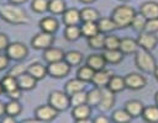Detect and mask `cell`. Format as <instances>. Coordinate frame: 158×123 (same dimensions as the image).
Segmentation results:
<instances>
[{
  "mask_svg": "<svg viewBox=\"0 0 158 123\" xmlns=\"http://www.w3.org/2000/svg\"><path fill=\"white\" fill-rule=\"evenodd\" d=\"M54 42V36L53 33H48V32H44V31H41L38 33H36L33 36V38L31 39V46L35 48V49H41V50H44L46 48L51 47Z\"/></svg>",
  "mask_w": 158,
  "mask_h": 123,
  "instance_id": "7",
  "label": "cell"
},
{
  "mask_svg": "<svg viewBox=\"0 0 158 123\" xmlns=\"http://www.w3.org/2000/svg\"><path fill=\"white\" fill-rule=\"evenodd\" d=\"M153 74H154V76H156V79H157V81H158V65L156 66V69H154Z\"/></svg>",
  "mask_w": 158,
  "mask_h": 123,
  "instance_id": "53",
  "label": "cell"
},
{
  "mask_svg": "<svg viewBox=\"0 0 158 123\" xmlns=\"http://www.w3.org/2000/svg\"><path fill=\"white\" fill-rule=\"evenodd\" d=\"M146 22H147V18H146L141 12H136V15L133 16L132 22H131L130 26H131L135 31H137V32H142V31H144Z\"/></svg>",
  "mask_w": 158,
  "mask_h": 123,
  "instance_id": "39",
  "label": "cell"
},
{
  "mask_svg": "<svg viewBox=\"0 0 158 123\" xmlns=\"http://www.w3.org/2000/svg\"><path fill=\"white\" fill-rule=\"evenodd\" d=\"M80 31H81V36L89 38L99 32V27L95 21H84L80 25Z\"/></svg>",
  "mask_w": 158,
  "mask_h": 123,
  "instance_id": "29",
  "label": "cell"
},
{
  "mask_svg": "<svg viewBox=\"0 0 158 123\" xmlns=\"http://www.w3.org/2000/svg\"><path fill=\"white\" fill-rule=\"evenodd\" d=\"M90 114H91V106H89L88 103L74 106L73 109H72L73 118L75 119V122H79V123L90 122V119H89Z\"/></svg>",
  "mask_w": 158,
  "mask_h": 123,
  "instance_id": "12",
  "label": "cell"
},
{
  "mask_svg": "<svg viewBox=\"0 0 158 123\" xmlns=\"http://www.w3.org/2000/svg\"><path fill=\"white\" fill-rule=\"evenodd\" d=\"M94 73H95V70L91 69L88 64H85V65H81V66L78 68V70H77V77L80 79V80H83V81H85V82H89L93 79Z\"/></svg>",
  "mask_w": 158,
  "mask_h": 123,
  "instance_id": "33",
  "label": "cell"
},
{
  "mask_svg": "<svg viewBox=\"0 0 158 123\" xmlns=\"http://www.w3.org/2000/svg\"><path fill=\"white\" fill-rule=\"evenodd\" d=\"M111 121L115 123H128L132 121V117L128 114V112L123 109H116L111 114Z\"/></svg>",
  "mask_w": 158,
  "mask_h": 123,
  "instance_id": "37",
  "label": "cell"
},
{
  "mask_svg": "<svg viewBox=\"0 0 158 123\" xmlns=\"http://www.w3.org/2000/svg\"><path fill=\"white\" fill-rule=\"evenodd\" d=\"M120 41H121V38H118L115 34H107V36H105L104 49H118Z\"/></svg>",
  "mask_w": 158,
  "mask_h": 123,
  "instance_id": "41",
  "label": "cell"
},
{
  "mask_svg": "<svg viewBox=\"0 0 158 123\" xmlns=\"http://www.w3.org/2000/svg\"><path fill=\"white\" fill-rule=\"evenodd\" d=\"M156 36H157V38H158V31H157V32H156Z\"/></svg>",
  "mask_w": 158,
  "mask_h": 123,
  "instance_id": "56",
  "label": "cell"
},
{
  "mask_svg": "<svg viewBox=\"0 0 158 123\" xmlns=\"http://www.w3.org/2000/svg\"><path fill=\"white\" fill-rule=\"evenodd\" d=\"M102 55L109 64H118L123 59V53L120 49H104Z\"/></svg>",
  "mask_w": 158,
  "mask_h": 123,
  "instance_id": "23",
  "label": "cell"
},
{
  "mask_svg": "<svg viewBox=\"0 0 158 123\" xmlns=\"http://www.w3.org/2000/svg\"><path fill=\"white\" fill-rule=\"evenodd\" d=\"M25 71H27V66L25 65V64H22V63H20V64H16V65H14L11 69H10V71H9V74H11V75H14V76H19V75H21L22 73H25Z\"/></svg>",
  "mask_w": 158,
  "mask_h": 123,
  "instance_id": "44",
  "label": "cell"
},
{
  "mask_svg": "<svg viewBox=\"0 0 158 123\" xmlns=\"http://www.w3.org/2000/svg\"><path fill=\"white\" fill-rule=\"evenodd\" d=\"M85 81L75 77V79H72L69 81H67V84L64 85V91L70 96L72 93L74 92H78V91H81V90H85Z\"/></svg>",
  "mask_w": 158,
  "mask_h": 123,
  "instance_id": "26",
  "label": "cell"
},
{
  "mask_svg": "<svg viewBox=\"0 0 158 123\" xmlns=\"http://www.w3.org/2000/svg\"><path fill=\"white\" fill-rule=\"evenodd\" d=\"M80 17H81V22H84V21H95L96 22L100 18V14L94 7H84L80 10Z\"/></svg>",
  "mask_w": 158,
  "mask_h": 123,
  "instance_id": "32",
  "label": "cell"
},
{
  "mask_svg": "<svg viewBox=\"0 0 158 123\" xmlns=\"http://www.w3.org/2000/svg\"><path fill=\"white\" fill-rule=\"evenodd\" d=\"M141 117L143 118L144 122L158 123V106L157 105H152V106L144 107Z\"/></svg>",
  "mask_w": 158,
  "mask_h": 123,
  "instance_id": "27",
  "label": "cell"
},
{
  "mask_svg": "<svg viewBox=\"0 0 158 123\" xmlns=\"http://www.w3.org/2000/svg\"><path fill=\"white\" fill-rule=\"evenodd\" d=\"M0 17L11 25H26L30 18L26 11L16 4H5L0 6Z\"/></svg>",
  "mask_w": 158,
  "mask_h": 123,
  "instance_id": "1",
  "label": "cell"
},
{
  "mask_svg": "<svg viewBox=\"0 0 158 123\" xmlns=\"http://www.w3.org/2000/svg\"><path fill=\"white\" fill-rule=\"evenodd\" d=\"M139 12L147 20L158 17V2L157 1H146V2L141 4Z\"/></svg>",
  "mask_w": 158,
  "mask_h": 123,
  "instance_id": "17",
  "label": "cell"
},
{
  "mask_svg": "<svg viewBox=\"0 0 158 123\" xmlns=\"http://www.w3.org/2000/svg\"><path fill=\"white\" fill-rule=\"evenodd\" d=\"M125 84L127 89L131 90H139L143 89L147 84V80L143 75L138 74V73H130L125 76Z\"/></svg>",
  "mask_w": 158,
  "mask_h": 123,
  "instance_id": "11",
  "label": "cell"
},
{
  "mask_svg": "<svg viewBox=\"0 0 158 123\" xmlns=\"http://www.w3.org/2000/svg\"><path fill=\"white\" fill-rule=\"evenodd\" d=\"M9 63H10V58L6 54H0V71L6 69L9 66Z\"/></svg>",
  "mask_w": 158,
  "mask_h": 123,
  "instance_id": "45",
  "label": "cell"
},
{
  "mask_svg": "<svg viewBox=\"0 0 158 123\" xmlns=\"http://www.w3.org/2000/svg\"><path fill=\"white\" fill-rule=\"evenodd\" d=\"M118 49L123 53V55L135 54L139 49V46L137 43V39H133V38H130V37H125V38H121Z\"/></svg>",
  "mask_w": 158,
  "mask_h": 123,
  "instance_id": "16",
  "label": "cell"
},
{
  "mask_svg": "<svg viewBox=\"0 0 158 123\" xmlns=\"http://www.w3.org/2000/svg\"><path fill=\"white\" fill-rule=\"evenodd\" d=\"M43 59L49 64V63H53V62H58V60H62L64 59V52L60 49V48H57V47H48L43 50Z\"/></svg>",
  "mask_w": 158,
  "mask_h": 123,
  "instance_id": "18",
  "label": "cell"
},
{
  "mask_svg": "<svg viewBox=\"0 0 158 123\" xmlns=\"http://www.w3.org/2000/svg\"><path fill=\"white\" fill-rule=\"evenodd\" d=\"M4 114H5V103H2V102L0 101V118H1Z\"/></svg>",
  "mask_w": 158,
  "mask_h": 123,
  "instance_id": "50",
  "label": "cell"
},
{
  "mask_svg": "<svg viewBox=\"0 0 158 123\" xmlns=\"http://www.w3.org/2000/svg\"><path fill=\"white\" fill-rule=\"evenodd\" d=\"M143 103L138 100H130L125 103V109L128 112V114L132 117V118H137V117H141L142 116V112H143Z\"/></svg>",
  "mask_w": 158,
  "mask_h": 123,
  "instance_id": "19",
  "label": "cell"
},
{
  "mask_svg": "<svg viewBox=\"0 0 158 123\" xmlns=\"http://www.w3.org/2000/svg\"><path fill=\"white\" fill-rule=\"evenodd\" d=\"M111 76H112V71H110V70H107V69L104 68V69L96 70L94 73V76L91 79V82L96 87H106Z\"/></svg>",
  "mask_w": 158,
  "mask_h": 123,
  "instance_id": "13",
  "label": "cell"
},
{
  "mask_svg": "<svg viewBox=\"0 0 158 123\" xmlns=\"http://www.w3.org/2000/svg\"><path fill=\"white\" fill-rule=\"evenodd\" d=\"M67 9L64 0H49L48 1V11L53 15H62Z\"/></svg>",
  "mask_w": 158,
  "mask_h": 123,
  "instance_id": "36",
  "label": "cell"
},
{
  "mask_svg": "<svg viewBox=\"0 0 158 123\" xmlns=\"http://www.w3.org/2000/svg\"><path fill=\"white\" fill-rule=\"evenodd\" d=\"M121 1H127V0H121Z\"/></svg>",
  "mask_w": 158,
  "mask_h": 123,
  "instance_id": "57",
  "label": "cell"
},
{
  "mask_svg": "<svg viewBox=\"0 0 158 123\" xmlns=\"http://www.w3.org/2000/svg\"><path fill=\"white\" fill-rule=\"evenodd\" d=\"M21 89H16V90H14V91H11V92H9V93H6L11 100H19L20 97H21Z\"/></svg>",
  "mask_w": 158,
  "mask_h": 123,
  "instance_id": "48",
  "label": "cell"
},
{
  "mask_svg": "<svg viewBox=\"0 0 158 123\" xmlns=\"http://www.w3.org/2000/svg\"><path fill=\"white\" fill-rule=\"evenodd\" d=\"M58 26H59V22L57 21L56 17H52V16L43 17L40 21L41 31H44V32H48V33H54L58 30Z\"/></svg>",
  "mask_w": 158,
  "mask_h": 123,
  "instance_id": "22",
  "label": "cell"
},
{
  "mask_svg": "<svg viewBox=\"0 0 158 123\" xmlns=\"http://www.w3.org/2000/svg\"><path fill=\"white\" fill-rule=\"evenodd\" d=\"M114 105H115V92H112L107 87H101V98L96 107L101 112H107L112 108Z\"/></svg>",
  "mask_w": 158,
  "mask_h": 123,
  "instance_id": "10",
  "label": "cell"
},
{
  "mask_svg": "<svg viewBox=\"0 0 158 123\" xmlns=\"http://www.w3.org/2000/svg\"><path fill=\"white\" fill-rule=\"evenodd\" d=\"M101 98V87H94L86 92V103L91 107L98 106Z\"/></svg>",
  "mask_w": 158,
  "mask_h": 123,
  "instance_id": "35",
  "label": "cell"
},
{
  "mask_svg": "<svg viewBox=\"0 0 158 123\" xmlns=\"http://www.w3.org/2000/svg\"><path fill=\"white\" fill-rule=\"evenodd\" d=\"M93 122H95V123H109V122H111V118L106 117L105 114H99L98 117H95L93 119Z\"/></svg>",
  "mask_w": 158,
  "mask_h": 123,
  "instance_id": "47",
  "label": "cell"
},
{
  "mask_svg": "<svg viewBox=\"0 0 158 123\" xmlns=\"http://www.w3.org/2000/svg\"><path fill=\"white\" fill-rule=\"evenodd\" d=\"M0 82H1V86H2V90H4L5 93H9V92H11V91H14V90H16V89H20L19 85H17V79H16V76H14V75H11V74L5 75V76L1 79Z\"/></svg>",
  "mask_w": 158,
  "mask_h": 123,
  "instance_id": "28",
  "label": "cell"
},
{
  "mask_svg": "<svg viewBox=\"0 0 158 123\" xmlns=\"http://www.w3.org/2000/svg\"><path fill=\"white\" fill-rule=\"evenodd\" d=\"M5 52H6L5 54L10 58V60H15V62L23 60L27 57V54H28L27 47L23 43H21V42L9 43V46L6 47Z\"/></svg>",
  "mask_w": 158,
  "mask_h": 123,
  "instance_id": "5",
  "label": "cell"
},
{
  "mask_svg": "<svg viewBox=\"0 0 158 123\" xmlns=\"http://www.w3.org/2000/svg\"><path fill=\"white\" fill-rule=\"evenodd\" d=\"M80 2H83V4H91V2H94L95 0H79Z\"/></svg>",
  "mask_w": 158,
  "mask_h": 123,
  "instance_id": "52",
  "label": "cell"
},
{
  "mask_svg": "<svg viewBox=\"0 0 158 123\" xmlns=\"http://www.w3.org/2000/svg\"><path fill=\"white\" fill-rule=\"evenodd\" d=\"M0 121H1L2 123H14V122H16V117H14V116H11V114H7V113H5V114L0 118Z\"/></svg>",
  "mask_w": 158,
  "mask_h": 123,
  "instance_id": "49",
  "label": "cell"
},
{
  "mask_svg": "<svg viewBox=\"0 0 158 123\" xmlns=\"http://www.w3.org/2000/svg\"><path fill=\"white\" fill-rule=\"evenodd\" d=\"M48 1L49 0H32L31 9L37 14H43L48 11Z\"/></svg>",
  "mask_w": 158,
  "mask_h": 123,
  "instance_id": "42",
  "label": "cell"
},
{
  "mask_svg": "<svg viewBox=\"0 0 158 123\" xmlns=\"http://www.w3.org/2000/svg\"><path fill=\"white\" fill-rule=\"evenodd\" d=\"M16 79H17V85L22 91H30V90L35 89L37 85V80L31 74H28L27 71L22 73Z\"/></svg>",
  "mask_w": 158,
  "mask_h": 123,
  "instance_id": "14",
  "label": "cell"
},
{
  "mask_svg": "<svg viewBox=\"0 0 158 123\" xmlns=\"http://www.w3.org/2000/svg\"><path fill=\"white\" fill-rule=\"evenodd\" d=\"M98 27H99V32L101 33H111L112 31H115L117 28L116 23L114 22V20L111 17H100L98 21Z\"/></svg>",
  "mask_w": 158,
  "mask_h": 123,
  "instance_id": "25",
  "label": "cell"
},
{
  "mask_svg": "<svg viewBox=\"0 0 158 123\" xmlns=\"http://www.w3.org/2000/svg\"><path fill=\"white\" fill-rule=\"evenodd\" d=\"M70 65L64 60H58V62H53V63H49L47 65V74L52 77H56V79H62L64 76H67L70 71Z\"/></svg>",
  "mask_w": 158,
  "mask_h": 123,
  "instance_id": "6",
  "label": "cell"
},
{
  "mask_svg": "<svg viewBox=\"0 0 158 123\" xmlns=\"http://www.w3.org/2000/svg\"><path fill=\"white\" fill-rule=\"evenodd\" d=\"M58 114V111L52 107L49 103L41 105L35 109V117L38 119V122H49L53 121Z\"/></svg>",
  "mask_w": 158,
  "mask_h": 123,
  "instance_id": "8",
  "label": "cell"
},
{
  "mask_svg": "<svg viewBox=\"0 0 158 123\" xmlns=\"http://www.w3.org/2000/svg\"><path fill=\"white\" fill-rule=\"evenodd\" d=\"M27 73L31 74L37 81L38 80H42L47 74V66H44L43 64L41 63H32L27 66Z\"/></svg>",
  "mask_w": 158,
  "mask_h": 123,
  "instance_id": "21",
  "label": "cell"
},
{
  "mask_svg": "<svg viewBox=\"0 0 158 123\" xmlns=\"http://www.w3.org/2000/svg\"><path fill=\"white\" fill-rule=\"evenodd\" d=\"M9 37L5 34V33H0V52L1 50H5L6 47L9 46Z\"/></svg>",
  "mask_w": 158,
  "mask_h": 123,
  "instance_id": "46",
  "label": "cell"
},
{
  "mask_svg": "<svg viewBox=\"0 0 158 123\" xmlns=\"http://www.w3.org/2000/svg\"><path fill=\"white\" fill-rule=\"evenodd\" d=\"M69 101H70V106L72 107L86 103V92H85V90H81V91L72 93L69 96Z\"/></svg>",
  "mask_w": 158,
  "mask_h": 123,
  "instance_id": "40",
  "label": "cell"
},
{
  "mask_svg": "<svg viewBox=\"0 0 158 123\" xmlns=\"http://www.w3.org/2000/svg\"><path fill=\"white\" fill-rule=\"evenodd\" d=\"M81 37V31L79 25H70L65 26L64 28V38L69 42H74Z\"/></svg>",
  "mask_w": 158,
  "mask_h": 123,
  "instance_id": "30",
  "label": "cell"
},
{
  "mask_svg": "<svg viewBox=\"0 0 158 123\" xmlns=\"http://www.w3.org/2000/svg\"><path fill=\"white\" fill-rule=\"evenodd\" d=\"M21 111H22V106L19 102V100H11L10 98V101L7 103H5V113H7V114L17 117L21 113Z\"/></svg>",
  "mask_w": 158,
  "mask_h": 123,
  "instance_id": "38",
  "label": "cell"
},
{
  "mask_svg": "<svg viewBox=\"0 0 158 123\" xmlns=\"http://www.w3.org/2000/svg\"><path fill=\"white\" fill-rule=\"evenodd\" d=\"M104 42H105V34L101 32H98L96 34L88 38V46L95 50L104 49Z\"/></svg>",
  "mask_w": 158,
  "mask_h": 123,
  "instance_id": "31",
  "label": "cell"
},
{
  "mask_svg": "<svg viewBox=\"0 0 158 123\" xmlns=\"http://www.w3.org/2000/svg\"><path fill=\"white\" fill-rule=\"evenodd\" d=\"M109 90H111L112 92H120L122 90L126 89V84H125V77L120 76V75H115L112 74V76L110 77L109 82H107V86H106Z\"/></svg>",
  "mask_w": 158,
  "mask_h": 123,
  "instance_id": "24",
  "label": "cell"
},
{
  "mask_svg": "<svg viewBox=\"0 0 158 123\" xmlns=\"http://www.w3.org/2000/svg\"><path fill=\"white\" fill-rule=\"evenodd\" d=\"M137 43L139 46V48L146 49V50H153L157 44H158V38L156 36V33H151L147 31H142L139 32V36L137 38Z\"/></svg>",
  "mask_w": 158,
  "mask_h": 123,
  "instance_id": "9",
  "label": "cell"
},
{
  "mask_svg": "<svg viewBox=\"0 0 158 123\" xmlns=\"http://www.w3.org/2000/svg\"><path fill=\"white\" fill-rule=\"evenodd\" d=\"M27 0H9V2H11V4H16V5H21V4H23V2H26Z\"/></svg>",
  "mask_w": 158,
  "mask_h": 123,
  "instance_id": "51",
  "label": "cell"
},
{
  "mask_svg": "<svg viewBox=\"0 0 158 123\" xmlns=\"http://www.w3.org/2000/svg\"><path fill=\"white\" fill-rule=\"evenodd\" d=\"M154 101H156V105L158 106V91L156 92V96H154Z\"/></svg>",
  "mask_w": 158,
  "mask_h": 123,
  "instance_id": "54",
  "label": "cell"
},
{
  "mask_svg": "<svg viewBox=\"0 0 158 123\" xmlns=\"http://www.w3.org/2000/svg\"><path fill=\"white\" fill-rule=\"evenodd\" d=\"M48 103L58 112L65 111L68 107H70L69 95L65 91H52L48 97Z\"/></svg>",
  "mask_w": 158,
  "mask_h": 123,
  "instance_id": "4",
  "label": "cell"
},
{
  "mask_svg": "<svg viewBox=\"0 0 158 123\" xmlns=\"http://www.w3.org/2000/svg\"><path fill=\"white\" fill-rule=\"evenodd\" d=\"M86 64H88L91 69H94V70L96 71V70L104 69L107 63H106V60H105L102 53H101V54H100V53H93V54H90V55L86 58Z\"/></svg>",
  "mask_w": 158,
  "mask_h": 123,
  "instance_id": "20",
  "label": "cell"
},
{
  "mask_svg": "<svg viewBox=\"0 0 158 123\" xmlns=\"http://www.w3.org/2000/svg\"><path fill=\"white\" fill-rule=\"evenodd\" d=\"M4 92V90H2V86H1V82H0V95Z\"/></svg>",
  "mask_w": 158,
  "mask_h": 123,
  "instance_id": "55",
  "label": "cell"
},
{
  "mask_svg": "<svg viewBox=\"0 0 158 123\" xmlns=\"http://www.w3.org/2000/svg\"><path fill=\"white\" fill-rule=\"evenodd\" d=\"M144 31L151 32V33H156V32L158 31V17H156V18H151V20H147V22H146V27H144Z\"/></svg>",
  "mask_w": 158,
  "mask_h": 123,
  "instance_id": "43",
  "label": "cell"
},
{
  "mask_svg": "<svg viewBox=\"0 0 158 123\" xmlns=\"http://www.w3.org/2000/svg\"><path fill=\"white\" fill-rule=\"evenodd\" d=\"M64 60L70 66H77L83 62V54L78 50H69L64 53Z\"/></svg>",
  "mask_w": 158,
  "mask_h": 123,
  "instance_id": "34",
  "label": "cell"
},
{
  "mask_svg": "<svg viewBox=\"0 0 158 123\" xmlns=\"http://www.w3.org/2000/svg\"><path fill=\"white\" fill-rule=\"evenodd\" d=\"M63 17V22L65 26H70V25H79L81 22V17H80V11L75 7H70V9H65V11L62 14Z\"/></svg>",
  "mask_w": 158,
  "mask_h": 123,
  "instance_id": "15",
  "label": "cell"
},
{
  "mask_svg": "<svg viewBox=\"0 0 158 123\" xmlns=\"http://www.w3.org/2000/svg\"><path fill=\"white\" fill-rule=\"evenodd\" d=\"M135 15H136V11L133 7L128 5H118L112 10L111 18L116 23L117 28H126L131 25Z\"/></svg>",
  "mask_w": 158,
  "mask_h": 123,
  "instance_id": "2",
  "label": "cell"
},
{
  "mask_svg": "<svg viewBox=\"0 0 158 123\" xmlns=\"http://www.w3.org/2000/svg\"><path fill=\"white\" fill-rule=\"evenodd\" d=\"M135 64L136 66L143 71V73H153L156 66H157V63H156V59L151 54L149 50H146V49H142L139 48L136 53H135Z\"/></svg>",
  "mask_w": 158,
  "mask_h": 123,
  "instance_id": "3",
  "label": "cell"
}]
</instances>
